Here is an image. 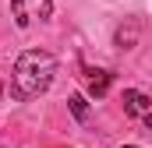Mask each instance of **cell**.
Masks as SVG:
<instances>
[{"label": "cell", "instance_id": "1", "mask_svg": "<svg viewBox=\"0 0 152 148\" xmlns=\"http://www.w3.org/2000/svg\"><path fill=\"white\" fill-rule=\"evenodd\" d=\"M57 60L46 49H25L14 64V95L18 99H36L53 85Z\"/></svg>", "mask_w": 152, "mask_h": 148}, {"label": "cell", "instance_id": "4", "mask_svg": "<svg viewBox=\"0 0 152 148\" xmlns=\"http://www.w3.org/2000/svg\"><path fill=\"white\" fill-rule=\"evenodd\" d=\"M138 36H142V21H138V18H127V21L117 28V46H120V49H134V46H138Z\"/></svg>", "mask_w": 152, "mask_h": 148}, {"label": "cell", "instance_id": "7", "mask_svg": "<svg viewBox=\"0 0 152 148\" xmlns=\"http://www.w3.org/2000/svg\"><path fill=\"white\" fill-rule=\"evenodd\" d=\"M124 148H138V145H124Z\"/></svg>", "mask_w": 152, "mask_h": 148}, {"label": "cell", "instance_id": "3", "mask_svg": "<svg viewBox=\"0 0 152 148\" xmlns=\"http://www.w3.org/2000/svg\"><path fill=\"white\" fill-rule=\"evenodd\" d=\"M85 88L92 99H103L110 92V71H99V67H85Z\"/></svg>", "mask_w": 152, "mask_h": 148}, {"label": "cell", "instance_id": "5", "mask_svg": "<svg viewBox=\"0 0 152 148\" xmlns=\"http://www.w3.org/2000/svg\"><path fill=\"white\" fill-rule=\"evenodd\" d=\"M67 102H71V113H75L78 120H88V102H85V95H71Z\"/></svg>", "mask_w": 152, "mask_h": 148}, {"label": "cell", "instance_id": "6", "mask_svg": "<svg viewBox=\"0 0 152 148\" xmlns=\"http://www.w3.org/2000/svg\"><path fill=\"white\" fill-rule=\"evenodd\" d=\"M11 11H14V25H18V28H28V14H25V0H11Z\"/></svg>", "mask_w": 152, "mask_h": 148}, {"label": "cell", "instance_id": "2", "mask_svg": "<svg viewBox=\"0 0 152 148\" xmlns=\"http://www.w3.org/2000/svg\"><path fill=\"white\" fill-rule=\"evenodd\" d=\"M124 113H127V116H138V120L149 123V120H152V102H149V95L138 92V88H127V92H124Z\"/></svg>", "mask_w": 152, "mask_h": 148}]
</instances>
